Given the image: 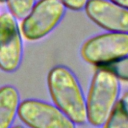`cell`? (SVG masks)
<instances>
[{"instance_id":"8","label":"cell","mask_w":128,"mask_h":128,"mask_svg":"<svg viewBox=\"0 0 128 128\" xmlns=\"http://www.w3.org/2000/svg\"><path fill=\"white\" fill-rule=\"evenodd\" d=\"M20 104L18 90L12 85L0 87V128H11Z\"/></svg>"},{"instance_id":"10","label":"cell","mask_w":128,"mask_h":128,"mask_svg":"<svg viewBox=\"0 0 128 128\" xmlns=\"http://www.w3.org/2000/svg\"><path fill=\"white\" fill-rule=\"evenodd\" d=\"M112 73L119 81L128 82V55L116 59L106 65L100 66Z\"/></svg>"},{"instance_id":"4","label":"cell","mask_w":128,"mask_h":128,"mask_svg":"<svg viewBox=\"0 0 128 128\" xmlns=\"http://www.w3.org/2000/svg\"><path fill=\"white\" fill-rule=\"evenodd\" d=\"M81 57L96 67L128 55V33L106 32L87 39L80 48Z\"/></svg>"},{"instance_id":"3","label":"cell","mask_w":128,"mask_h":128,"mask_svg":"<svg viewBox=\"0 0 128 128\" xmlns=\"http://www.w3.org/2000/svg\"><path fill=\"white\" fill-rule=\"evenodd\" d=\"M66 7L59 0H38L22 19L21 35L28 41H37L54 30L64 17Z\"/></svg>"},{"instance_id":"5","label":"cell","mask_w":128,"mask_h":128,"mask_svg":"<svg viewBox=\"0 0 128 128\" xmlns=\"http://www.w3.org/2000/svg\"><path fill=\"white\" fill-rule=\"evenodd\" d=\"M17 116L29 128H76V124L54 104L42 100L21 101Z\"/></svg>"},{"instance_id":"1","label":"cell","mask_w":128,"mask_h":128,"mask_svg":"<svg viewBox=\"0 0 128 128\" xmlns=\"http://www.w3.org/2000/svg\"><path fill=\"white\" fill-rule=\"evenodd\" d=\"M47 86L53 104L75 124L87 122L86 101L82 87L73 71L64 66H54L47 75Z\"/></svg>"},{"instance_id":"6","label":"cell","mask_w":128,"mask_h":128,"mask_svg":"<svg viewBox=\"0 0 128 128\" xmlns=\"http://www.w3.org/2000/svg\"><path fill=\"white\" fill-rule=\"evenodd\" d=\"M23 42L17 19L10 12L0 14V70L15 72L22 61Z\"/></svg>"},{"instance_id":"14","label":"cell","mask_w":128,"mask_h":128,"mask_svg":"<svg viewBox=\"0 0 128 128\" xmlns=\"http://www.w3.org/2000/svg\"><path fill=\"white\" fill-rule=\"evenodd\" d=\"M11 128H24V127L21 126V125H15V126H12Z\"/></svg>"},{"instance_id":"12","label":"cell","mask_w":128,"mask_h":128,"mask_svg":"<svg viewBox=\"0 0 128 128\" xmlns=\"http://www.w3.org/2000/svg\"><path fill=\"white\" fill-rule=\"evenodd\" d=\"M66 8L74 11H79L84 9L87 0H59Z\"/></svg>"},{"instance_id":"15","label":"cell","mask_w":128,"mask_h":128,"mask_svg":"<svg viewBox=\"0 0 128 128\" xmlns=\"http://www.w3.org/2000/svg\"><path fill=\"white\" fill-rule=\"evenodd\" d=\"M6 0H0V3H4Z\"/></svg>"},{"instance_id":"7","label":"cell","mask_w":128,"mask_h":128,"mask_svg":"<svg viewBox=\"0 0 128 128\" xmlns=\"http://www.w3.org/2000/svg\"><path fill=\"white\" fill-rule=\"evenodd\" d=\"M85 13L97 26L108 32L128 33V9L110 0H87Z\"/></svg>"},{"instance_id":"9","label":"cell","mask_w":128,"mask_h":128,"mask_svg":"<svg viewBox=\"0 0 128 128\" xmlns=\"http://www.w3.org/2000/svg\"><path fill=\"white\" fill-rule=\"evenodd\" d=\"M102 128H128V107L120 98L102 124Z\"/></svg>"},{"instance_id":"2","label":"cell","mask_w":128,"mask_h":128,"mask_svg":"<svg viewBox=\"0 0 128 128\" xmlns=\"http://www.w3.org/2000/svg\"><path fill=\"white\" fill-rule=\"evenodd\" d=\"M120 98V81L108 70L97 67L85 97L87 122L100 127Z\"/></svg>"},{"instance_id":"13","label":"cell","mask_w":128,"mask_h":128,"mask_svg":"<svg viewBox=\"0 0 128 128\" xmlns=\"http://www.w3.org/2000/svg\"><path fill=\"white\" fill-rule=\"evenodd\" d=\"M110 1H112V2H114V3H116V4L120 5V6L125 7V8L128 9V0H110Z\"/></svg>"},{"instance_id":"11","label":"cell","mask_w":128,"mask_h":128,"mask_svg":"<svg viewBox=\"0 0 128 128\" xmlns=\"http://www.w3.org/2000/svg\"><path fill=\"white\" fill-rule=\"evenodd\" d=\"M9 12L17 19L22 20L31 10L36 0H6Z\"/></svg>"}]
</instances>
